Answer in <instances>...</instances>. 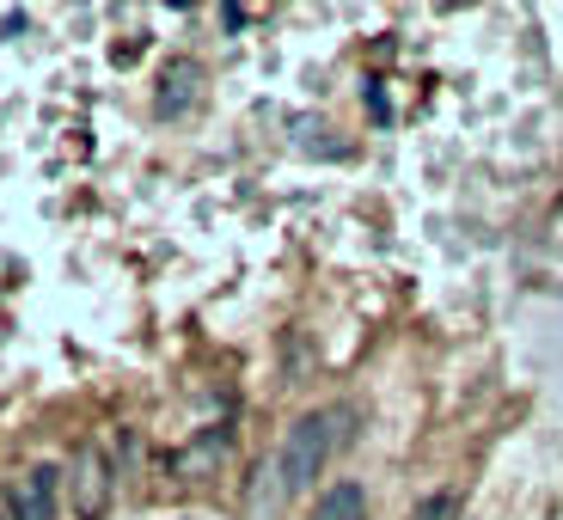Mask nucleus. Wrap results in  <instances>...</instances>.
Returning a JSON list of instances; mask_svg holds the SVG:
<instances>
[{
	"label": "nucleus",
	"instance_id": "obj_1",
	"mask_svg": "<svg viewBox=\"0 0 563 520\" xmlns=\"http://www.w3.org/2000/svg\"><path fill=\"white\" fill-rule=\"evenodd\" d=\"M350 410H312V417H300L295 429H288V441H282V460H276V478L288 496L312 490L324 472V460H331V447L338 441H350Z\"/></svg>",
	"mask_w": 563,
	"mask_h": 520
},
{
	"label": "nucleus",
	"instance_id": "obj_2",
	"mask_svg": "<svg viewBox=\"0 0 563 520\" xmlns=\"http://www.w3.org/2000/svg\"><path fill=\"white\" fill-rule=\"evenodd\" d=\"M104 502H111V460H104V453L86 441L80 460H74V515H80V520H99Z\"/></svg>",
	"mask_w": 563,
	"mask_h": 520
},
{
	"label": "nucleus",
	"instance_id": "obj_3",
	"mask_svg": "<svg viewBox=\"0 0 563 520\" xmlns=\"http://www.w3.org/2000/svg\"><path fill=\"white\" fill-rule=\"evenodd\" d=\"M56 490H62V472L56 465H31L19 490L7 496V515L13 520H56Z\"/></svg>",
	"mask_w": 563,
	"mask_h": 520
},
{
	"label": "nucleus",
	"instance_id": "obj_4",
	"mask_svg": "<svg viewBox=\"0 0 563 520\" xmlns=\"http://www.w3.org/2000/svg\"><path fill=\"white\" fill-rule=\"evenodd\" d=\"M197 86H202V68H197V62H172V68L159 74L154 111H159V117H184V111H190V99H197Z\"/></svg>",
	"mask_w": 563,
	"mask_h": 520
},
{
	"label": "nucleus",
	"instance_id": "obj_5",
	"mask_svg": "<svg viewBox=\"0 0 563 520\" xmlns=\"http://www.w3.org/2000/svg\"><path fill=\"white\" fill-rule=\"evenodd\" d=\"M227 441H233L227 429H202V435L172 460V472H178V478H202V472H214V465L227 460Z\"/></svg>",
	"mask_w": 563,
	"mask_h": 520
},
{
	"label": "nucleus",
	"instance_id": "obj_6",
	"mask_svg": "<svg viewBox=\"0 0 563 520\" xmlns=\"http://www.w3.org/2000/svg\"><path fill=\"white\" fill-rule=\"evenodd\" d=\"M312 520H367V490L362 484H331V490L319 496V508H312Z\"/></svg>",
	"mask_w": 563,
	"mask_h": 520
},
{
	"label": "nucleus",
	"instance_id": "obj_7",
	"mask_svg": "<svg viewBox=\"0 0 563 520\" xmlns=\"http://www.w3.org/2000/svg\"><path fill=\"white\" fill-rule=\"evenodd\" d=\"M410 520H460V490H435V496H422L417 515Z\"/></svg>",
	"mask_w": 563,
	"mask_h": 520
}]
</instances>
